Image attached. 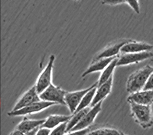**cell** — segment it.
<instances>
[{
  "mask_svg": "<svg viewBox=\"0 0 153 135\" xmlns=\"http://www.w3.org/2000/svg\"><path fill=\"white\" fill-rule=\"evenodd\" d=\"M126 3H127L128 5L130 6L132 9V10L134 12L139 14L140 12V6H139V3L138 0H125Z\"/></svg>",
  "mask_w": 153,
  "mask_h": 135,
  "instance_id": "7402d4cb",
  "label": "cell"
},
{
  "mask_svg": "<svg viewBox=\"0 0 153 135\" xmlns=\"http://www.w3.org/2000/svg\"><path fill=\"white\" fill-rule=\"evenodd\" d=\"M113 76H112L110 80L106 81V83H103L100 86L97 88V92H96L95 96H94V101H93L91 106H94L100 102H103L109 94L110 93L112 90V86H113Z\"/></svg>",
  "mask_w": 153,
  "mask_h": 135,
  "instance_id": "4fadbf2b",
  "label": "cell"
},
{
  "mask_svg": "<svg viewBox=\"0 0 153 135\" xmlns=\"http://www.w3.org/2000/svg\"><path fill=\"white\" fill-rule=\"evenodd\" d=\"M102 103H103V102H100L97 103L96 105L91 107V109L88 111V112L84 115L83 119L71 131L83 130V129L89 128V127L91 126L94 122L97 116V114L100 112L101 108H102Z\"/></svg>",
  "mask_w": 153,
  "mask_h": 135,
  "instance_id": "ba28073f",
  "label": "cell"
},
{
  "mask_svg": "<svg viewBox=\"0 0 153 135\" xmlns=\"http://www.w3.org/2000/svg\"><path fill=\"white\" fill-rule=\"evenodd\" d=\"M54 105H56L54 102L41 100L38 102H35L34 104H31L30 105L26 106V107L19 109V110H16V111H11L10 112L8 113V115L11 117L25 116V115H27V114H34V113L40 112V111H43L45 109Z\"/></svg>",
  "mask_w": 153,
  "mask_h": 135,
  "instance_id": "8992f818",
  "label": "cell"
},
{
  "mask_svg": "<svg viewBox=\"0 0 153 135\" xmlns=\"http://www.w3.org/2000/svg\"><path fill=\"white\" fill-rule=\"evenodd\" d=\"M90 131H90L89 128H86V129H83V130L69 131L65 134V135H87Z\"/></svg>",
  "mask_w": 153,
  "mask_h": 135,
  "instance_id": "603a6c76",
  "label": "cell"
},
{
  "mask_svg": "<svg viewBox=\"0 0 153 135\" xmlns=\"http://www.w3.org/2000/svg\"><path fill=\"white\" fill-rule=\"evenodd\" d=\"M152 72L153 66L146 65L141 69L132 73L126 82L127 92L129 94H132L143 90Z\"/></svg>",
  "mask_w": 153,
  "mask_h": 135,
  "instance_id": "6da1fadb",
  "label": "cell"
},
{
  "mask_svg": "<svg viewBox=\"0 0 153 135\" xmlns=\"http://www.w3.org/2000/svg\"><path fill=\"white\" fill-rule=\"evenodd\" d=\"M117 62H118V57H116L111 63H110L106 68L103 70V72L101 73L100 76L99 80H98L97 83L98 86H100L102 85L103 83H106V81L110 80L112 76H113V72L115 70V68L117 66Z\"/></svg>",
  "mask_w": 153,
  "mask_h": 135,
  "instance_id": "e0dca14e",
  "label": "cell"
},
{
  "mask_svg": "<svg viewBox=\"0 0 153 135\" xmlns=\"http://www.w3.org/2000/svg\"><path fill=\"white\" fill-rule=\"evenodd\" d=\"M54 61H55V56L52 54L49 57L47 66L37 79L35 86L38 94L43 92L51 84H52V71Z\"/></svg>",
  "mask_w": 153,
  "mask_h": 135,
  "instance_id": "3957f363",
  "label": "cell"
},
{
  "mask_svg": "<svg viewBox=\"0 0 153 135\" xmlns=\"http://www.w3.org/2000/svg\"><path fill=\"white\" fill-rule=\"evenodd\" d=\"M116 57H107V58H102L99 60H93L92 63L88 66L84 73L82 74V77H84L87 75L91 74L94 72L103 71V69L116 58Z\"/></svg>",
  "mask_w": 153,
  "mask_h": 135,
  "instance_id": "5bb4252c",
  "label": "cell"
},
{
  "mask_svg": "<svg viewBox=\"0 0 153 135\" xmlns=\"http://www.w3.org/2000/svg\"><path fill=\"white\" fill-rule=\"evenodd\" d=\"M153 89V72L151 73L148 79V81L146 83L144 89L143 90H152Z\"/></svg>",
  "mask_w": 153,
  "mask_h": 135,
  "instance_id": "d4e9b609",
  "label": "cell"
},
{
  "mask_svg": "<svg viewBox=\"0 0 153 135\" xmlns=\"http://www.w3.org/2000/svg\"><path fill=\"white\" fill-rule=\"evenodd\" d=\"M87 135H124L123 133L115 128H103L90 131Z\"/></svg>",
  "mask_w": 153,
  "mask_h": 135,
  "instance_id": "ffe728a7",
  "label": "cell"
},
{
  "mask_svg": "<svg viewBox=\"0 0 153 135\" xmlns=\"http://www.w3.org/2000/svg\"><path fill=\"white\" fill-rule=\"evenodd\" d=\"M39 101H41L39 94L37 92L35 86H33L27 92L23 94L22 96L16 102V104L15 105L12 111H16V110L26 107V106L30 105L31 104H34L35 102H39Z\"/></svg>",
  "mask_w": 153,
  "mask_h": 135,
  "instance_id": "9c48e42d",
  "label": "cell"
},
{
  "mask_svg": "<svg viewBox=\"0 0 153 135\" xmlns=\"http://www.w3.org/2000/svg\"><path fill=\"white\" fill-rule=\"evenodd\" d=\"M67 127H68V122L61 124L51 130L50 135H65L67 133Z\"/></svg>",
  "mask_w": 153,
  "mask_h": 135,
  "instance_id": "44dd1931",
  "label": "cell"
},
{
  "mask_svg": "<svg viewBox=\"0 0 153 135\" xmlns=\"http://www.w3.org/2000/svg\"><path fill=\"white\" fill-rule=\"evenodd\" d=\"M97 86L95 87V88L92 89L91 90H90L87 94L84 96V98L82 99L81 102H80V105H79L78 108H76V111L75 112H77V111H80L82 109H84L86 108H88L89 106L91 105L93 101H94V96H95L96 92H97ZM74 112V113H75Z\"/></svg>",
  "mask_w": 153,
  "mask_h": 135,
  "instance_id": "d6986e66",
  "label": "cell"
},
{
  "mask_svg": "<svg viewBox=\"0 0 153 135\" xmlns=\"http://www.w3.org/2000/svg\"><path fill=\"white\" fill-rule=\"evenodd\" d=\"M153 49V45L146 42H139L136 41L129 40L120 50V54L129 53H140L145 51H151Z\"/></svg>",
  "mask_w": 153,
  "mask_h": 135,
  "instance_id": "30bf717a",
  "label": "cell"
},
{
  "mask_svg": "<svg viewBox=\"0 0 153 135\" xmlns=\"http://www.w3.org/2000/svg\"><path fill=\"white\" fill-rule=\"evenodd\" d=\"M129 41L127 39L120 40L111 45H109L105 47L101 52L94 58V60H99L102 58H107V57H118L120 54V50L126 43Z\"/></svg>",
  "mask_w": 153,
  "mask_h": 135,
  "instance_id": "7c38bea8",
  "label": "cell"
},
{
  "mask_svg": "<svg viewBox=\"0 0 153 135\" xmlns=\"http://www.w3.org/2000/svg\"><path fill=\"white\" fill-rule=\"evenodd\" d=\"M66 91L59 86H56L54 84H51L43 92L39 94L41 100L46 102H54L56 105H66L65 102V95Z\"/></svg>",
  "mask_w": 153,
  "mask_h": 135,
  "instance_id": "277c9868",
  "label": "cell"
},
{
  "mask_svg": "<svg viewBox=\"0 0 153 135\" xmlns=\"http://www.w3.org/2000/svg\"><path fill=\"white\" fill-rule=\"evenodd\" d=\"M131 114L135 122L143 129L151 128L153 125V113L151 105H145L129 102Z\"/></svg>",
  "mask_w": 153,
  "mask_h": 135,
  "instance_id": "7a4b0ae2",
  "label": "cell"
},
{
  "mask_svg": "<svg viewBox=\"0 0 153 135\" xmlns=\"http://www.w3.org/2000/svg\"><path fill=\"white\" fill-rule=\"evenodd\" d=\"M127 101L128 102H135L145 105H152L153 104V89L141 90L139 92L129 94Z\"/></svg>",
  "mask_w": 153,
  "mask_h": 135,
  "instance_id": "8fae6325",
  "label": "cell"
},
{
  "mask_svg": "<svg viewBox=\"0 0 153 135\" xmlns=\"http://www.w3.org/2000/svg\"><path fill=\"white\" fill-rule=\"evenodd\" d=\"M9 135H24V134L20 131L18 130V129H16V130L13 131Z\"/></svg>",
  "mask_w": 153,
  "mask_h": 135,
  "instance_id": "83f0119b",
  "label": "cell"
},
{
  "mask_svg": "<svg viewBox=\"0 0 153 135\" xmlns=\"http://www.w3.org/2000/svg\"><path fill=\"white\" fill-rule=\"evenodd\" d=\"M97 86L98 83L97 82V83H94V85L88 87V88L84 89L78 90V91H75V92H66V95H65V102H66V105L68 107L71 114H74L76 111V108H78L79 105H80V102H81L82 99L84 98V95L90 90L95 88Z\"/></svg>",
  "mask_w": 153,
  "mask_h": 135,
  "instance_id": "5b68a950",
  "label": "cell"
},
{
  "mask_svg": "<svg viewBox=\"0 0 153 135\" xmlns=\"http://www.w3.org/2000/svg\"><path fill=\"white\" fill-rule=\"evenodd\" d=\"M125 2V0H102V4L109 5H117Z\"/></svg>",
  "mask_w": 153,
  "mask_h": 135,
  "instance_id": "cb8c5ba5",
  "label": "cell"
},
{
  "mask_svg": "<svg viewBox=\"0 0 153 135\" xmlns=\"http://www.w3.org/2000/svg\"><path fill=\"white\" fill-rule=\"evenodd\" d=\"M51 131V130L49 129V128L40 127L38 128L36 135H50Z\"/></svg>",
  "mask_w": 153,
  "mask_h": 135,
  "instance_id": "484cf974",
  "label": "cell"
},
{
  "mask_svg": "<svg viewBox=\"0 0 153 135\" xmlns=\"http://www.w3.org/2000/svg\"><path fill=\"white\" fill-rule=\"evenodd\" d=\"M71 116H67V115H61V114H51L50 116L45 118V121L41 127L47 128L49 129H54L61 124L68 122Z\"/></svg>",
  "mask_w": 153,
  "mask_h": 135,
  "instance_id": "2e32d148",
  "label": "cell"
},
{
  "mask_svg": "<svg viewBox=\"0 0 153 135\" xmlns=\"http://www.w3.org/2000/svg\"><path fill=\"white\" fill-rule=\"evenodd\" d=\"M91 109V108H86L84 109H82L80 111H77V112H75L74 114H72L71 117L70 118L69 121H68V127H67V133L73 129L75 126H76L77 124L83 119V118L84 117L86 114L88 112V111Z\"/></svg>",
  "mask_w": 153,
  "mask_h": 135,
  "instance_id": "ac0fdd59",
  "label": "cell"
},
{
  "mask_svg": "<svg viewBox=\"0 0 153 135\" xmlns=\"http://www.w3.org/2000/svg\"><path fill=\"white\" fill-rule=\"evenodd\" d=\"M74 1H78V0H74Z\"/></svg>",
  "mask_w": 153,
  "mask_h": 135,
  "instance_id": "f1b7e54d",
  "label": "cell"
},
{
  "mask_svg": "<svg viewBox=\"0 0 153 135\" xmlns=\"http://www.w3.org/2000/svg\"><path fill=\"white\" fill-rule=\"evenodd\" d=\"M153 57L152 51H145L140 53H129L123 54L118 56L117 66H126L132 63H139L143 60L149 59Z\"/></svg>",
  "mask_w": 153,
  "mask_h": 135,
  "instance_id": "52a82bcc",
  "label": "cell"
},
{
  "mask_svg": "<svg viewBox=\"0 0 153 135\" xmlns=\"http://www.w3.org/2000/svg\"><path fill=\"white\" fill-rule=\"evenodd\" d=\"M45 121V119L34 120L29 119L28 118H24L22 121L17 125L16 129L22 132L23 134H25L27 132L34 130L35 128L41 127Z\"/></svg>",
  "mask_w": 153,
  "mask_h": 135,
  "instance_id": "9a60e30c",
  "label": "cell"
},
{
  "mask_svg": "<svg viewBox=\"0 0 153 135\" xmlns=\"http://www.w3.org/2000/svg\"><path fill=\"white\" fill-rule=\"evenodd\" d=\"M39 128H40V127H39ZM35 128V129H34V130L31 131L27 132V133L24 134V135H36L37 131H38V128Z\"/></svg>",
  "mask_w": 153,
  "mask_h": 135,
  "instance_id": "4316f807",
  "label": "cell"
}]
</instances>
